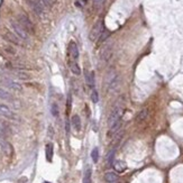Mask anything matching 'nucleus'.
Wrapping results in <instances>:
<instances>
[{"label":"nucleus","mask_w":183,"mask_h":183,"mask_svg":"<svg viewBox=\"0 0 183 183\" xmlns=\"http://www.w3.org/2000/svg\"><path fill=\"white\" fill-rule=\"evenodd\" d=\"M122 114H124V106H122V103L119 100V101L116 102L114 109L111 111V114L109 115V118H108V126H109V128H111L117 122L120 121Z\"/></svg>","instance_id":"f257e3e1"},{"label":"nucleus","mask_w":183,"mask_h":183,"mask_svg":"<svg viewBox=\"0 0 183 183\" xmlns=\"http://www.w3.org/2000/svg\"><path fill=\"white\" fill-rule=\"evenodd\" d=\"M105 31V26H103V22L102 20H99L98 23H95V25L92 27L91 32H90V39L95 42L97 39H99L101 34Z\"/></svg>","instance_id":"f03ea898"},{"label":"nucleus","mask_w":183,"mask_h":183,"mask_svg":"<svg viewBox=\"0 0 183 183\" xmlns=\"http://www.w3.org/2000/svg\"><path fill=\"white\" fill-rule=\"evenodd\" d=\"M18 23L22 25V27H23L24 29L29 34H34V26H33V23L31 22V19L28 18L26 15H24V14H20V15L18 16Z\"/></svg>","instance_id":"7ed1b4c3"},{"label":"nucleus","mask_w":183,"mask_h":183,"mask_svg":"<svg viewBox=\"0 0 183 183\" xmlns=\"http://www.w3.org/2000/svg\"><path fill=\"white\" fill-rule=\"evenodd\" d=\"M12 29H14V33H15L16 36H18V37L20 38V39H23V41H27V39H28V33L24 29L18 22L12 20Z\"/></svg>","instance_id":"20e7f679"},{"label":"nucleus","mask_w":183,"mask_h":183,"mask_svg":"<svg viewBox=\"0 0 183 183\" xmlns=\"http://www.w3.org/2000/svg\"><path fill=\"white\" fill-rule=\"evenodd\" d=\"M0 116L1 117H5L7 119H10V120H17V115L14 112V111L10 109V108L6 106V105H2L0 103Z\"/></svg>","instance_id":"39448f33"},{"label":"nucleus","mask_w":183,"mask_h":183,"mask_svg":"<svg viewBox=\"0 0 183 183\" xmlns=\"http://www.w3.org/2000/svg\"><path fill=\"white\" fill-rule=\"evenodd\" d=\"M29 4H31L32 8H33V10L36 12V15L38 16L44 15V12H45V6H44L39 0H31Z\"/></svg>","instance_id":"423d86ee"},{"label":"nucleus","mask_w":183,"mask_h":183,"mask_svg":"<svg viewBox=\"0 0 183 183\" xmlns=\"http://www.w3.org/2000/svg\"><path fill=\"white\" fill-rule=\"evenodd\" d=\"M2 83H4L7 88L12 89V90H15V91H22V90H23L22 84L16 82L15 80H12V79H4V80H2Z\"/></svg>","instance_id":"0eeeda50"},{"label":"nucleus","mask_w":183,"mask_h":183,"mask_svg":"<svg viewBox=\"0 0 183 183\" xmlns=\"http://www.w3.org/2000/svg\"><path fill=\"white\" fill-rule=\"evenodd\" d=\"M69 55L71 57V61H75L79 58V48L75 42H70L69 44Z\"/></svg>","instance_id":"6e6552de"},{"label":"nucleus","mask_w":183,"mask_h":183,"mask_svg":"<svg viewBox=\"0 0 183 183\" xmlns=\"http://www.w3.org/2000/svg\"><path fill=\"white\" fill-rule=\"evenodd\" d=\"M119 87H120V79L117 75L115 78L114 81H111L110 83L108 84V91L110 93H115V92H117L119 90Z\"/></svg>","instance_id":"1a4fd4ad"},{"label":"nucleus","mask_w":183,"mask_h":183,"mask_svg":"<svg viewBox=\"0 0 183 183\" xmlns=\"http://www.w3.org/2000/svg\"><path fill=\"white\" fill-rule=\"evenodd\" d=\"M4 37L7 39V41H9L10 43H12V44H15V45H22V42H20V38L18 37V36H16L15 34H12V33H10V32H6L4 34Z\"/></svg>","instance_id":"9d476101"},{"label":"nucleus","mask_w":183,"mask_h":183,"mask_svg":"<svg viewBox=\"0 0 183 183\" xmlns=\"http://www.w3.org/2000/svg\"><path fill=\"white\" fill-rule=\"evenodd\" d=\"M0 147L2 148V151H4L7 155H10L12 153V145L8 143L7 141H5V138L4 137H1L0 136Z\"/></svg>","instance_id":"9b49d317"},{"label":"nucleus","mask_w":183,"mask_h":183,"mask_svg":"<svg viewBox=\"0 0 183 183\" xmlns=\"http://www.w3.org/2000/svg\"><path fill=\"white\" fill-rule=\"evenodd\" d=\"M105 181L107 183H119V176L114 172H107L105 174Z\"/></svg>","instance_id":"f8f14e48"},{"label":"nucleus","mask_w":183,"mask_h":183,"mask_svg":"<svg viewBox=\"0 0 183 183\" xmlns=\"http://www.w3.org/2000/svg\"><path fill=\"white\" fill-rule=\"evenodd\" d=\"M112 166H114L115 170L117 172H119V173L125 172L127 168V164L124 162V161H115V163L112 164Z\"/></svg>","instance_id":"ddd939ff"},{"label":"nucleus","mask_w":183,"mask_h":183,"mask_svg":"<svg viewBox=\"0 0 183 183\" xmlns=\"http://www.w3.org/2000/svg\"><path fill=\"white\" fill-rule=\"evenodd\" d=\"M85 82L90 89L95 88V72H85Z\"/></svg>","instance_id":"4468645a"},{"label":"nucleus","mask_w":183,"mask_h":183,"mask_svg":"<svg viewBox=\"0 0 183 183\" xmlns=\"http://www.w3.org/2000/svg\"><path fill=\"white\" fill-rule=\"evenodd\" d=\"M45 154H46V160L47 162H52L53 160V144L48 143L45 147Z\"/></svg>","instance_id":"2eb2a0df"},{"label":"nucleus","mask_w":183,"mask_h":183,"mask_svg":"<svg viewBox=\"0 0 183 183\" xmlns=\"http://www.w3.org/2000/svg\"><path fill=\"white\" fill-rule=\"evenodd\" d=\"M9 131H10V129H9V127H8L7 124L0 120V136L5 138L6 136L9 135Z\"/></svg>","instance_id":"dca6fc26"},{"label":"nucleus","mask_w":183,"mask_h":183,"mask_svg":"<svg viewBox=\"0 0 183 183\" xmlns=\"http://www.w3.org/2000/svg\"><path fill=\"white\" fill-rule=\"evenodd\" d=\"M147 116H148V109H147V108H144L143 110H141L137 114V116H136V121L138 122L144 121V120L147 118Z\"/></svg>","instance_id":"f3484780"},{"label":"nucleus","mask_w":183,"mask_h":183,"mask_svg":"<svg viewBox=\"0 0 183 183\" xmlns=\"http://www.w3.org/2000/svg\"><path fill=\"white\" fill-rule=\"evenodd\" d=\"M14 74H15V76L17 79H19V80H29V79H31V75H29L27 72L22 71V70H17V71H15Z\"/></svg>","instance_id":"a211bd4d"},{"label":"nucleus","mask_w":183,"mask_h":183,"mask_svg":"<svg viewBox=\"0 0 183 183\" xmlns=\"http://www.w3.org/2000/svg\"><path fill=\"white\" fill-rule=\"evenodd\" d=\"M110 55H111V46L108 45L106 46V47L103 48L102 52H101V60H102V61H108Z\"/></svg>","instance_id":"6ab92c4d"},{"label":"nucleus","mask_w":183,"mask_h":183,"mask_svg":"<svg viewBox=\"0 0 183 183\" xmlns=\"http://www.w3.org/2000/svg\"><path fill=\"white\" fill-rule=\"evenodd\" d=\"M70 69H71L73 74H75V75H80L81 74V69L80 66H79V64H78V62L75 61L70 62Z\"/></svg>","instance_id":"aec40b11"},{"label":"nucleus","mask_w":183,"mask_h":183,"mask_svg":"<svg viewBox=\"0 0 183 183\" xmlns=\"http://www.w3.org/2000/svg\"><path fill=\"white\" fill-rule=\"evenodd\" d=\"M72 125L73 127H74V129L76 130V131H80L81 129V118L78 116V115H74L72 117Z\"/></svg>","instance_id":"412c9836"},{"label":"nucleus","mask_w":183,"mask_h":183,"mask_svg":"<svg viewBox=\"0 0 183 183\" xmlns=\"http://www.w3.org/2000/svg\"><path fill=\"white\" fill-rule=\"evenodd\" d=\"M0 99L6 100V101H10V100H12V93L8 92L7 90L0 88Z\"/></svg>","instance_id":"4be33fe9"},{"label":"nucleus","mask_w":183,"mask_h":183,"mask_svg":"<svg viewBox=\"0 0 183 183\" xmlns=\"http://www.w3.org/2000/svg\"><path fill=\"white\" fill-rule=\"evenodd\" d=\"M116 76H117V73H116L115 70H110V71L107 73V76H106V83H107V85L110 83L111 81L115 80V78H116Z\"/></svg>","instance_id":"5701e85b"},{"label":"nucleus","mask_w":183,"mask_h":183,"mask_svg":"<svg viewBox=\"0 0 183 183\" xmlns=\"http://www.w3.org/2000/svg\"><path fill=\"white\" fill-rule=\"evenodd\" d=\"M115 152H116V149L112 148V149H111V151H110V152L108 153V155H107V164L109 165V166H111V165L114 164Z\"/></svg>","instance_id":"b1692460"},{"label":"nucleus","mask_w":183,"mask_h":183,"mask_svg":"<svg viewBox=\"0 0 183 183\" xmlns=\"http://www.w3.org/2000/svg\"><path fill=\"white\" fill-rule=\"evenodd\" d=\"M83 183H92L91 180V168H88L85 170V173H84V178H83Z\"/></svg>","instance_id":"393cba45"},{"label":"nucleus","mask_w":183,"mask_h":183,"mask_svg":"<svg viewBox=\"0 0 183 183\" xmlns=\"http://www.w3.org/2000/svg\"><path fill=\"white\" fill-rule=\"evenodd\" d=\"M91 158H92V161H93L95 163H97V162L99 161V149L97 148V147L92 149V152H91Z\"/></svg>","instance_id":"a878e982"},{"label":"nucleus","mask_w":183,"mask_h":183,"mask_svg":"<svg viewBox=\"0 0 183 183\" xmlns=\"http://www.w3.org/2000/svg\"><path fill=\"white\" fill-rule=\"evenodd\" d=\"M51 114L53 117H57L58 116V108H57V105L56 103H53L51 106Z\"/></svg>","instance_id":"bb28decb"},{"label":"nucleus","mask_w":183,"mask_h":183,"mask_svg":"<svg viewBox=\"0 0 183 183\" xmlns=\"http://www.w3.org/2000/svg\"><path fill=\"white\" fill-rule=\"evenodd\" d=\"M106 2V0H93V5H95V8H101L103 6V4Z\"/></svg>","instance_id":"cd10ccee"},{"label":"nucleus","mask_w":183,"mask_h":183,"mask_svg":"<svg viewBox=\"0 0 183 183\" xmlns=\"http://www.w3.org/2000/svg\"><path fill=\"white\" fill-rule=\"evenodd\" d=\"M91 99H92V101H93L95 103H97L98 101H99V95H98V92L95 91V90H93V91H92Z\"/></svg>","instance_id":"c85d7f7f"},{"label":"nucleus","mask_w":183,"mask_h":183,"mask_svg":"<svg viewBox=\"0 0 183 183\" xmlns=\"http://www.w3.org/2000/svg\"><path fill=\"white\" fill-rule=\"evenodd\" d=\"M109 36V32H107V31H103V33L101 34V36H100V38H99V41L100 42H103L106 38Z\"/></svg>","instance_id":"c756f323"},{"label":"nucleus","mask_w":183,"mask_h":183,"mask_svg":"<svg viewBox=\"0 0 183 183\" xmlns=\"http://www.w3.org/2000/svg\"><path fill=\"white\" fill-rule=\"evenodd\" d=\"M71 102H72V97H71V95H69V97H68V111L71 110Z\"/></svg>","instance_id":"7c9ffc66"},{"label":"nucleus","mask_w":183,"mask_h":183,"mask_svg":"<svg viewBox=\"0 0 183 183\" xmlns=\"http://www.w3.org/2000/svg\"><path fill=\"white\" fill-rule=\"evenodd\" d=\"M65 128H66V133H69L70 131V125H69V121L66 120V126H65Z\"/></svg>","instance_id":"2f4dec72"},{"label":"nucleus","mask_w":183,"mask_h":183,"mask_svg":"<svg viewBox=\"0 0 183 183\" xmlns=\"http://www.w3.org/2000/svg\"><path fill=\"white\" fill-rule=\"evenodd\" d=\"M44 183H51V182H47V181H45V182H44Z\"/></svg>","instance_id":"473e14b6"}]
</instances>
